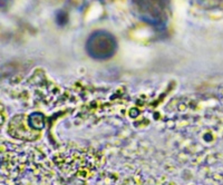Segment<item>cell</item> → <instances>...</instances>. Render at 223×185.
<instances>
[{"label": "cell", "mask_w": 223, "mask_h": 185, "mask_svg": "<svg viewBox=\"0 0 223 185\" xmlns=\"http://www.w3.org/2000/svg\"><path fill=\"white\" fill-rule=\"evenodd\" d=\"M3 116H2V114L0 113V128H1V126H2V124H3Z\"/></svg>", "instance_id": "obj_3"}, {"label": "cell", "mask_w": 223, "mask_h": 185, "mask_svg": "<svg viewBox=\"0 0 223 185\" xmlns=\"http://www.w3.org/2000/svg\"><path fill=\"white\" fill-rule=\"evenodd\" d=\"M9 133L16 138L24 141H34L38 137V130L31 125L29 117H26L25 115L16 116L10 122Z\"/></svg>", "instance_id": "obj_2"}, {"label": "cell", "mask_w": 223, "mask_h": 185, "mask_svg": "<svg viewBox=\"0 0 223 185\" xmlns=\"http://www.w3.org/2000/svg\"><path fill=\"white\" fill-rule=\"evenodd\" d=\"M117 49L115 38L106 31H96L86 43V50L92 58L105 60L113 57Z\"/></svg>", "instance_id": "obj_1"}]
</instances>
